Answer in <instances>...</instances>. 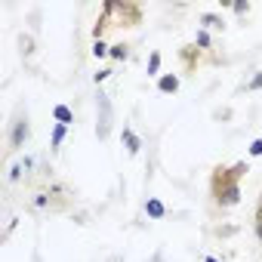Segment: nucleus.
<instances>
[{"label": "nucleus", "instance_id": "obj_3", "mask_svg": "<svg viewBox=\"0 0 262 262\" xmlns=\"http://www.w3.org/2000/svg\"><path fill=\"white\" fill-rule=\"evenodd\" d=\"M145 213H148L151 219H164V213H167V210H164V204H161L158 198H148V204H145Z\"/></svg>", "mask_w": 262, "mask_h": 262}, {"label": "nucleus", "instance_id": "obj_5", "mask_svg": "<svg viewBox=\"0 0 262 262\" xmlns=\"http://www.w3.org/2000/svg\"><path fill=\"white\" fill-rule=\"evenodd\" d=\"M25 139H28V123H25V120H19V123H16V129H13V148H19Z\"/></svg>", "mask_w": 262, "mask_h": 262}, {"label": "nucleus", "instance_id": "obj_7", "mask_svg": "<svg viewBox=\"0 0 262 262\" xmlns=\"http://www.w3.org/2000/svg\"><path fill=\"white\" fill-rule=\"evenodd\" d=\"M62 139H65V123H59V126L53 129V148H59V145H62Z\"/></svg>", "mask_w": 262, "mask_h": 262}, {"label": "nucleus", "instance_id": "obj_16", "mask_svg": "<svg viewBox=\"0 0 262 262\" xmlns=\"http://www.w3.org/2000/svg\"><path fill=\"white\" fill-rule=\"evenodd\" d=\"M204 262H219V259H216V256H207V259H204Z\"/></svg>", "mask_w": 262, "mask_h": 262}, {"label": "nucleus", "instance_id": "obj_4", "mask_svg": "<svg viewBox=\"0 0 262 262\" xmlns=\"http://www.w3.org/2000/svg\"><path fill=\"white\" fill-rule=\"evenodd\" d=\"M123 142H126V151H129V155H136V151L142 148V142H139V136L133 133V129H123Z\"/></svg>", "mask_w": 262, "mask_h": 262}, {"label": "nucleus", "instance_id": "obj_1", "mask_svg": "<svg viewBox=\"0 0 262 262\" xmlns=\"http://www.w3.org/2000/svg\"><path fill=\"white\" fill-rule=\"evenodd\" d=\"M158 90H161V93H176V90H179V77H176V74H164V77L158 80Z\"/></svg>", "mask_w": 262, "mask_h": 262}, {"label": "nucleus", "instance_id": "obj_12", "mask_svg": "<svg viewBox=\"0 0 262 262\" xmlns=\"http://www.w3.org/2000/svg\"><path fill=\"white\" fill-rule=\"evenodd\" d=\"M250 155H253V158H259V155H262V139H256V142L250 145Z\"/></svg>", "mask_w": 262, "mask_h": 262}, {"label": "nucleus", "instance_id": "obj_9", "mask_svg": "<svg viewBox=\"0 0 262 262\" xmlns=\"http://www.w3.org/2000/svg\"><path fill=\"white\" fill-rule=\"evenodd\" d=\"M201 22H204V25H210V28H222V19H219V16H213V13H207Z\"/></svg>", "mask_w": 262, "mask_h": 262}, {"label": "nucleus", "instance_id": "obj_6", "mask_svg": "<svg viewBox=\"0 0 262 262\" xmlns=\"http://www.w3.org/2000/svg\"><path fill=\"white\" fill-rule=\"evenodd\" d=\"M53 117H56L59 123H71V120H74V114H71V108H68V105H56Z\"/></svg>", "mask_w": 262, "mask_h": 262}, {"label": "nucleus", "instance_id": "obj_14", "mask_svg": "<svg viewBox=\"0 0 262 262\" xmlns=\"http://www.w3.org/2000/svg\"><path fill=\"white\" fill-rule=\"evenodd\" d=\"M250 90H262V71H259V74L250 80Z\"/></svg>", "mask_w": 262, "mask_h": 262}, {"label": "nucleus", "instance_id": "obj_10", "mask_svg": "<svg viewBox=\"0 0 262 262\" xmlns=\"http://www.w3.org/2000/svg\"><path fill=\"white\" fill-rule=\"evenodd\" d=\"M111 59H126V47L123 43H117V47H111V53H108Z\"/></svg>", "mask_w": 262, "mask_h": 262}, {"label": "nucleus", "instance_id": "obj_15", "mask_svg": "<svg viewBox=\"0 0 262 262\" xmlns=\"http://www.w3.org/2000/svg\"><path fill=\"white\" fill-rule=\"evenodd\" d=\"M256 234H259V241H262V219L256 222Z\"/></svg>", "mask_w": 262, "mask_h": 262}, {"label": "nucleus", "instance_id": "obj_2", "mask_svg": "<svg viewBox=\"0 0 262 262\" xmlns=\"http://www.w3.org/2000/svg\"><path fill=\"white\" fill-rule=\"evenodd\" d=\"M237 198H241V188H237V185H228V188H222V191H219V201H222L225 207L237 204Z\"/></svg>", "mask_w": 262, "mask_h": 262}, {"label": "nucleus", "instance_id": "obj_8", "mask_svg": "<svg viewBox=\"0 0 262 262\" xmlns=\"http://www.w3.org/2000/svg\"><path fill=\"white\" fill-rule=\"evenodd\" d=\"M108 53H111V47H105L102 40H96V43H93V56H96V59H102V56H108Z\"/></svg>", "mask_w": 262, "mask_h": 262}, {"label": "nucleus", "instance_id": "obj_11", "mask_svg": "<svg viewBox=\"0 0 262 262\" xmlns=\"http://www.w3.org/2000/svg\"><path fill=\"white\" fill-rule=\"evenodd\" d=\"M158 68H161V56L151 53V59H148V74H158Z\"/></svg>", "mask_w": 262, "mask_h": 262}, {"label": "nucleus", "instance_id": "obj_13", "mask_svg": "<svg viewBox=\"0 0 262 262\" xmlns=\"http://www.w3.org/2000/svg\"><path fill=\"white\" fill-rule=\"evenodd\" d=\"M198 43H201V47H210V34H207V31H198Z\"/></svg>", "mask_w": 262, "mask_h": 262}]
</instances>
